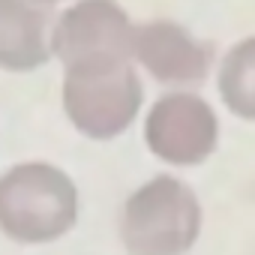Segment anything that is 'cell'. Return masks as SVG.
Returning a JSON list of instances; mask_svg holds the SVG:
<instances>
[{
	"instance_id": "cell-7",
	"label": "cell",
	"mask_w": 255,
	"mask_h": 255,
	"mask_svg": "<svg viewBox=\"0 0 255 255\" xmlns=\"http://www.w3.org/2000/svg\"><path fill=\"white\" fill-rule=\"evenodd\" d=\"M54 18L57 9L39 0H0V69L24 75L54 60Z\"/></svg>"
},
{
	"instance_id": "cell-2",
	"label": "cell",
	"mask_w": 255,
	"mask_h": 255,
	"mask_svg": "<svg viewBox=\"0 0 255 255\" xmlns=\"http://www.w3.org/2000/svg\"><path fill=\"white\" fill-rule=\"evenodd\" d=\"M78 219V186L51 162H18L0 174V231L36 246L60 240Z\"/></svg>"
},
{
	"instance_id": "cell-6",
	"label": "cell",
	"mask_w": 255,
	"mask_h": 255,
	"mask_svg": "<svg viewBox=\"0 0 255 255\" xmlns=\"http://www.w3.org/2000/svg\"><path fill=\"white\" fill-rule=\"evenodd\" d=\"M132 60L141 72L171 90H192L216 72L213 45L171 18H150L135 24Z\"/></svg>"
},
{
	"instance_id": "cell-4",
	"label": "cell",
	"mask_w": 255,
	"mask_h": 255,
	"mask_svg": "<svg viewBox=\"0 0 255 255\" xmlns=\"http://www.w3.org/2000/svg\"><path fill=\"white\" fill-rule=\"evenodd\" d=\"M135 24L117 0H69L51 27V54L63 72L129 63Z\"/></svg>"
},
{
	"instance_id": "cell-5",
	"label": "cell",
	"mask_w": 255,
	"mask_h": 255,
	"mask_svg": "<svg viewBox=\"0 0 255 255\" xmlns=\"http://www.w3.org/2000/svg\"><path fill=\"white\" fill-rule=\"evenodd\" d=\"M144 144L168 168H198L204 165L222 141V123L201 93L195 90H165L156 96L144 114Z\"/></svg>"
},
{
	"instance_id": "cell-3",
	"label": "cell",
	"mask_w": 255,
	"mask_h": 255,
	"mask_svg": "<svg viewBox=\"0 0 255 255\" xmlns=\"http://www.w3.org/2000/svg\"><path fill=\"white\" fill-rule=\"evenodd\" d=\"M63 114L72 129L90 141L120 138L144 108V84L138 66L108 63L87 69H66L60 87Z\"/></svg>"
},
{
	"instance_id": "cell-1",
	"label": "cell",
	"mask_w": 255,
	"mask_h": 255,
	"mask_svg": "<svg viewBox=\"0 0 255 255\" xmlns=\"http://www.w3.org/2000/svg\"><path fill=\"white\" fill-rule=\"evenodd\" d=\"M117 228L126 255H186L201 237L204 207L186 180L156 174L129 192Z\"/></svg>"
},
{
	"instance_id": "cell-8",
	"label": "cell",
	"mask_w": 255,
	"mask_h": 255,
	"mask_svg": "<svg viewBox=\"0 0 255 255\" xmlns=\"http://www.w3.org/2000/svg\"><path fill=\"white\" fill-rule=\"evenodd\" d=\"M216 93L228 114L255 123V33L231 42L219 57Z\"/></svg>"
},
{
	"instance_id": "cell-9",
	"label": "cell",
	"mask_w": 255,
	"mask_h": 255,
	"mask_svg": "<svg viewBox=\"0 0 255 255\" xmlns=\"http://www.w3.org/2000/svg\"><path fill=\"white\" fill-rule=\"evenodd\" d=\"M39 3H45V6H51V9H57V6H66L69 0H39Z\"/></svg>"
}]
</instances>
